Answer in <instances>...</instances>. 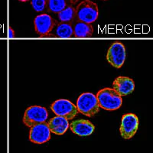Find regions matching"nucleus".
Returning <instances> with one entry per match:
<instances>
[{"label": "nucleus", "instance_id": "nucleus-1", "mask_svg": "<svg viewBox=\"0 0 153 153\" xmlns=\"http://www.w3.org/2000/svg\"><path fill=\"white\" fill-rule=\"evenodd\" d=\"M100 108L106 110H116L121 107L123 103L122 97H120L113 88L101 89L96 95Z\"/></svg>", "mask_w": 153, "mask_h": 153}, {"label": "nucleus", "instance_id": "nucleus-2", "mask_svg": "<svg viewBox=\"0 0 153 153\" xmlns=\"http://www.w3.org/2000/svg\"><path fill=\"white\" fill-rule=\"evenodd\" d=\"M98 16L97 5L91 0H84L75 8V20L78 22L91 24L98 19Z\"/></svg>", "mask_w": 153, "mask_h": 153}, {"label": "nucleus", "instance_id": "nucleus-3", "mask_svg": "<svg viewBox=\"0 0 153 153\" xmlns=\"http://www.w3.org/2000/svg\"><path fill=\"white\" fill-rule=\"evenodd\" d=\"M76 108L79 113L88 117H93L100 111L97 97L91 93H84L76 101Z\"/></svg>", "mask_w": 153, "mask_h": 153}, {"label": "nucleus", "instance_id": "nucleus-4", "mask_svg": "<svg viewBox=\"0 0 153 153\" xmlns=\"http://www.w3.org/2000/svg\"><path fill=\"white\" fill-rule=\"evenodd\" d=\"M48 117V112L46 108L41 106H31L28 107L23 116V123L26 126L31 127L45 122Z\"/></svg>", "mask_w": 153, "mask_h": 153}, {"label": "nucleus", "instance_id": "nucleus-5", "mask_svg": "<svg viewBox=\"0 0 153 153\" xmlns=\"http://www.w3.org/2000/svg\"><path fill=\"white\" fill-rule=\"evenodd\" d=\"M51 109L56 116L65 117L68 120H73L79 112L76 105L68 100H57L51 106Z\"/></svg>", "mask_w": 153, "mask_h": 153}, {"label": "nucleus", "instance_id": "nucleus-6", "mask_svg": "<svg viewBox=\"0 0 153 153\" xmlns=\"http://www.w3.org/2000/svg\"><path fill=\"white\" fill-rule=\"evenodd\" d=\"M139 122L137 116L133 113L123 115L120 128V135L124 139H130L138 131Z\"/></svg>", "mask_w": 153, "mask_h": 153}, {"label": "nucleus", "instance_id": "nucleus-7", "mask_svg": "<svg viewBox=\"0 0 153 153\" xmlns=\"http://www.w3.org/2000/svg\"><path fill=\"white\" fill-rule=\"evenodd\" d=\"M126 57V48L121 42H114L112 44L106 54V61L116 68H122Z\"/></svg>", "mask_w": 153, "mask_h": 153}, {"label": "nucleus", "instance_id": "nucleus-8", "mask_svg": "<svg viewBox=\"0 0 153 153\" xmlns=\"http://www.w3.org/2000/svg\"><path fill=\"white\" fill-rule=\"evenodd\" d=\"M51 139V131L46 122L37 124L30 128L29 140L35 144H43Z\"/></svg>", "mask_w": 153, "mask_h": 153}, {"label": "nucleus", "instance_id": "nucleus-9", "mask_svg": "<svg viewBox=\"0 0 153 153\" xmlns=\"http://www.w3.org/2000/svg\"><path fill=\"white\" fill-rule=\"evenodd\" d=\"M36 33L41 37L47 36L57 24V21L48 14L37 16L34 20Z\"/></svg>", "mask_w": 153, "mask_h": 153}, {"label": "nucleus", "instance_id": "nucleus-10", "mask_svg": "<svg viewBox=\"0 0 153 153\" xmlns=\"http://www.w3.org/2000/svg\"><path fill=\"white\" fill-rule=\"evenodd\" d=\"M113 89L120 97L132 94L135 89L133 80L127 76H120L113 80Z\"/></svg>", "mask_w": 153, "mask_h": 153}, {"label": "nucleus", "instance_id": "nucleus-11", "mask_svg": "<svg viewBox=\"0 0 153 153\" xmlns=\"http://www.w3.org/2000/svg\"><path fill=\"white\" fill-rule=\"evenodd\" d=\"M69 127L73 133L79 136H91L95 129V126L91 121L82 119L72 121Z\"/></svg>", "mask_w": 153, "mask_h": 153}, {"label": "nucleus", "instance_id": "nucleus-12", "mask_svg": "<svg viewBox=\"0 0 153 153\" xmlns=\"http://www.w3.org/2000/svg\"><path fill=\"white\" fill-rule=\"evenodd\" d=\"M51 132L55 135H63L69 128V122L67 119L62 117H53L47 123Z\"/></svg>", "mask_w": 153, "mask_h": 153}, {"label": "nucleus", "instance_id": "nucleus-13", "mask_svg": "<svg viewBox=\"0 0 153 153\" xmlns=\"http://www.w3.org/2000/svg\"><path fill=\"white\" fill-rule=\"evenodd\" d=\"M73 29L74 36L75 38H91L94 33V28L91 24H87L81 22L75 23Z\"/></svg>", "mask_w": 153, "mask_h": 153}, {"label": "nucleus", "instance_id": "nucleus-14", "mask_svg": "<svg viewBox=\"0 0 153 153\" xmlns=\"http://www.w3.org/2000/svg\"><path fill=\"white\" fill-rule=\"evenodd\" d=\"M70 5H71L70 0H48L47 8L49 12L58 14Z\"/></svg>", "mask_w": 153, "mask_h": 153}, {"label": "nucleus", "instance_id": "nucleus-15", "mask_svg": "<svg viewBox=\"0 0 153 153\" xmlns=\"http://www.w3.org/2000/svg\"><path fill=\"white\" fill-rule=\"evenodd\" d=\"M56 36L61 38H70L74 36L73 26L70 23L61 22L57 25Z\"/></svg>", "mask_w": 153, "mask_h": 153}, {"label": "nucleus", "instance_id": "nucleus-16", "mask_svg": "<svg viewBox=\"0 0 153 153\" xmlns=\"http://www.w3.org/2000/svg\"><path fill=\"white\" fill-rule=\"evenodd\" d=\"M57 15L59 20L62 22L69 23L74 22L75 20V8L72 5H70Z\"/></svg>", "mask_w": 153, "mask_h": 153}, {"label": "nucleus", "instance_id": "nucleus-17", "mask_svg": "<svg viewBox=\"0 0 153 153\" xmlns=\"http://www.w3.org/2000/svg\"><path fill=\"white\" fill-rule=\"evenodd\" d=\"M48 0H31V6L36 12H42L47 8Z\"/></svg>", "mask_w": 153, "mask_h": 153}, {"label": "nucleus", "instance_id": "nucleus-18", "mask_svg": "<svg viewBox=\"0 0 153 153\" xmlns=\"http://www.w3.org/2000/svg\"><path fill=\"white\" fill-rule=\"evenodd\" d=\"M8 36L9 38H13L15 37V31L12 29V27H9L8 29Z\"/></svg>", "mask_w": 153, "mask_h": 153}, {"label": "nucleus", "instance_id": "nucleus-19", "mask_svg": "<svg viewBox=\"0 0 153 153\" xmlns=\"http://www.w3.org/2000/svg\"><path fill=\"white\" fill-rule=\"evenodd\" d=\"M71 1V2L72 5H74V4H76V2H79V0H70Z\"/></svg>", "mask_w": 153, "mask_h": 153}, {"label": "nucleus", "instance_id": "nucleus-20", "mask_svg": "<svg viewBox=\"0 0 153 153\" xmlns=\"http://www.w3.org/2000/svg\"><path fill=\"white\" fill-rule=\"evenodd\" d=\"M19 1H20V2H28V1H30V0H19Z\"/></svg>", "mask_w": 153, "mask_h": 153}, {"label": "nucleus", "instance_id": "nucleus-21", "mask_svg": "<svg viewBox=\"0 0 153 153\" xmlns=\"http://www.w3.org/2000/svg\"><path fill=\"white\" fill-rule=\"evenodd\" d=\"M101 1H107V0H101Z\"/></svg>", "mask_w": 153, "mask_h": 153}]
</instances>
